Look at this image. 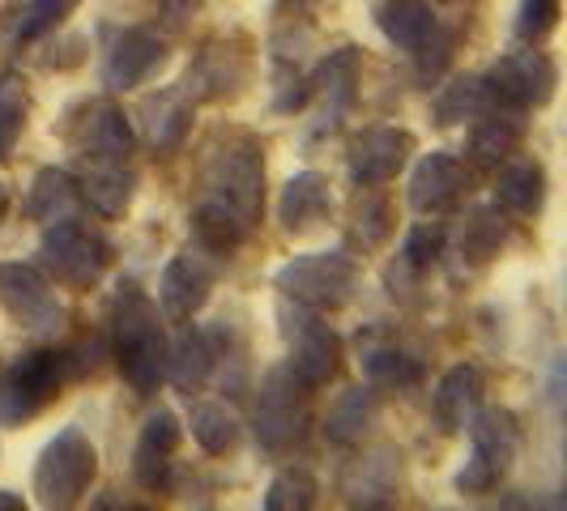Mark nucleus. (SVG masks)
Instances as JSON below:
<instances>
[{
  "mask_svg": "<svg viewBox=\"0 0 567 511\" xmlns=\"http://www.w3.org/2000/svg\"><path fill=\"white\" fill-rule=\"evenodd\" d=\"M265 209V154L248 133H230L200 170L193 205V239L209 255L227 260L260 222Z\"/></svg>",
  "mask_w": 567,
  "mask_h": 511,
  "instance_id": "obj_1",
  "label": "nucleus"
},
{
  "mask_svg": "<svg viewBox=\"0 0 567 511\" xmlns=\"http://www.w3.org/2000/svg\"><path fill=\"white\" fill-rule=\"evenodd\" d=\"M112 350L124 379L133 384L137 397H154L158 384L167 379L171 341L163 333L158 303L137 282H120L112 307Z\"/></svg>",
  "mask_w": 567,
  "mask_h": 511,
  "instance_id": "obj_2",
  "label": "nucleus"
},
{
  "mask_svg": "<svg viewBox=\"0 0 567 511\" xmlns=\"http://www.w3.org/2000/svg\"><path fill=\"white\" fill-rule=\"evenodd\" d=\"M39 264L69 290H90L103 282L112 264V243L78 218H56L39 234Z\"/></svg>",
  "mask_w": 567,
  "mask_h": 511,
  "instance_id": "obj_3",
  "label": "nucleus"
},
{
  "mask_svg": "<svg viewBox=\"0 0 567 511\" xmlns=\"http://www.w3.org/2000/svg\"><path fill=\"white\" fill-rule=\"evenodd\" d=\"M94 478H99L94 444L78 426H64L34 465V499H39V508H73V503H82Z\"/></svg>",
  "mask_w": 567,
  "mask_h": 511,
  "instance_id": "obj_4",
  "label": "nucleus"
},
{
  "mask_svg": "<svg viewBox=\"0 0 567 511\" xmlns=\"http://www.w3.org/2000/svg\"><path fill=\"white\" fill-rule=\"evenodd\" d=\"M274 282H278L286 299H295V303H303L312 312H338L354 299L359 264L346 252H308L286 260Z\"/></svg>",
  "mask_w": 567,
  "mask_h": 511,
  "instance_id": "obj_5",
  "label": "nucleus"
},
{
  "mask_svg": "<svg viewBox=\"0 0 567 511\" xmlns=\"http://www.w3.org/2000/svg\"><path fill=\"white\" fill-rule=\"evenodd\" d=\"M465 430L474 439V452L465 460V469L456 473V490L461 494H486L508 478L512 460H516V418L508 409L491 405V409H474Z\"/></svg>",
  "mask_w": 567,
  "mask_h": 511,
  "instance_id": "obj_6",
  "label": "nucleus"
},
{
  "mask_svg": "<svg viewBox=\"0 0 567 511\" xmlns=\"http://www.w3.org/2000/svg\"><path fill=\"white\" fill-rule=\"evenodd\" d=\"M69 145L82 163H124L133 154V124L112 98H94L69 115Z\"/></svg>",
  "mask_w": 567,
  "mask_h": 511,
  "instance_id": "obj_7",
  "label": "nucleus"
},
{
  "mask_svg": "<svg viewBox=\"0 0 567 511\" xmlns=\"http://www.w3.org/2000/svg\"><path fill=\"white\" fill-rule=\"evenodd\" d=\"M0 303L34 337H52L64 320L56 290L34 264H0Z\"/></svg>",
  "mask_w": 567,
  "mask_h": 511,
  "instance_id": "obj_8",
  "label": "nucleus"
},
{
  "mask_svg": "<svg viewBox=\"0 0 567 511\" xmlns=\"http://www.w3.org/2000/svg\"><path fill=\"white\" fill-rule=\"evenodd\" d=\"M491 90L499 103L508 107H546L555 98V85H559V69L546 52H534V48H520V52H508V56L495 60L491 69Z\"/></svg>",
  "mask_w": 567,
  "mask_h": 511,
  "instance_id": "obj_9",
  "label": "nucleus"
},
{
  "mask_svg": "<svg viewBox=\"0 0 567 511\" xmlns=\"http://www.w3.org/2000/svg\"><path fill=\"white\" fill-rule=\"evenodd\" d=\"M286 333H290V358L278 371H282L295 388H303V393L324 388L338 375V358H341V341L333 337V328L320 324L316 315H299V324L286 328Z\"/></svg>",
  "mask_w": 567,
  "mask_h": 511,
  "instance_id": "obj_10",
  "label": "nucleus"
},
{
  "mask_svg": "<svg viewBox=\"0 0 567 511\" xmlns=\"http://www.w3.org/2000/svg\"><path fill=\"white\" fill-rule=\"evenodd\" d=\"M214 278H218V255H209L205 248H188V252L171 255V264L163 269V282H158L163 312L179 324L193 320L205 307Z\"/></svg>",
  "mask_w": 567,
  "mask_h": 511,
  "instance_id": "obj_11",
  "label": "nucleus"
},
{
  "mask_svg": "<svg viewBox=\"0 0 567 511\" xmlns=\"http://www.w3.org/2000/svg\"><path fill=\"white\" fill-rule=\"evenodd\" d=\"M410 154H414L410 133H401V128H363L350 142L346 167H350L354 188H380V184L398 179V170L410 163Z\"/></svg>",
  "mask_w": 567,
  "mask_h": 511,
  "instance_id": "obj_12",
  "label": "nucleus"
},
{
  "mask_svg": "<svg viewBox=\"0 0 567 511\" xmlns=\"http://www.w3.org/2000/svg\"><path fill=\"white\" fill-rule=\"evenodd\" d=\"M465 192H470V167L444 149L423 154L410 175V205L419 213H449L465 200Z\"/></svg>",
  "mask_w": 567,
  "mask_h": 511,
  "instance_id": "obj_13",
  "label": "nucleus"
},
{
  "mask_svg": "<svg viewBox=\"0 0 567 511\" xmlns=\"http://www.w3.org/2000/svg\"><path fill=\"white\" fill-rule=\"evenodd\" d=\"M167 64V43L154 30H120L103 60V85L107 90H133V85L150 82L158 69Z\"/></svg>",
  "mask_w": 567,
  "mask_h": 511,
  "instance_id": "obj_14",
  "label": "nucleus"
},
{
  "mask_svg": "<svg viewBox=\"0 0 567 511\" xmlns=\"http://www.w3.org/2000/svg\"><path fill=\"white\" fill-rule=\"evenodd\" d=\"M299 397H308V393L295 388L282 371L269 375L265 393H260V400H256V435H260L265 448L278 452V448L299 444V435H303V409H299Z\"/></svg>",
  "mask_w": 567,
  "mask_h": 511,
  "instance_id": "obj_15",
  "label": "nucleus"
},
{
  "mask_svg": "<svg viewBox=\"0 0 567 511\" xmlns=\"http://www.w3.org/2000/svg\"><path fill=\"white\" fill-rule=\"evenodd\" d=\"M179 444V418L171 409L150 414L142 426V439H137V452H133V473L145 490H163L171 473V452Z\"/></svg>",
  "mask_w": 567,
  "mask_h": 511,
  "instance_id": "obj_16",
  "label": "nucleus"
},
{
  "mask_svg": "<svg viewBox=\"0 0 567 511\" xmlns=\"http://www.w3.org/2000/svg\"><path fill=\"white\" fill-rule=\"evenodd\" d=\"M520 142H525L520 107L499 103V107H491V112L478 115V124H474V133H470V158H474L478 167H499V163H508L512 154L520 149Z\"/></svg>",
  "mask_w": 567,
  "mask_h": 511,
  "instance_id": "obj_17",
  "label": "nucleus"
},
{
  "mask_svg": "<svg viewBox=\"0 0 567 511\" xmlns=\"http://www.w3.org/2000/svg\"><path fill=\"white\" fill-rule=\"evenodd\" d=\"M329 209H333V197H329V179L320 170H299L295 179H286L278 213H282V227L290 234L320 227L329 218Z\"/></svg>",
  "mask_w": 567,
  "mask_h": 511,
  "instance_id": "obj_18",
  "label": "nucleus"
},
{
  "mask_svg": "<svg viewBox=\"0 0 567 511\" xmlns=\"http://www.w3.org/2000/svg\"><path fill=\"white\" fill-rule=\"evenodd\" d=\"M193 98L184 90H158L142 103V128L154 149H179L193 124Z\"/></svg>",
  "mask_w": 567,
  "mask_h": 511,
  "instance_id": "obj_19",
  "label": "nucleus"
},
{
  "mask_svg": "<svg viewBox=\"0 0 567 511\" xmlns=\"http://www.w3.org/2000/svg\"><path fill=\"white\" fill-rule=\"evenodd\" d=\"M483 371L461 363L453 367L444 379H440V393H435V418H440V430H465L470 414L483 405Z\"/></svg>",
  "mask_w": 567,
  "mask_h": 511,
  "instance_id": "obj_20",
  "label": "nucleus"
},
{
  "mask_svg": "<svg viewBox=\"0 0 567 511\" xmlns=\"http://www.w3.org/2000/svg\"><path fill=\"white\" fill-rule=\"evenodd\" d=\"M546 205V167L538 158H520L504 167L499 184H495V209H508L516 218H534Z\"/></svg>",
  "mask_w": 567,
  "mask_h": 511,
  "instance_id": "obj_21",
  "label": "nucleus"
},
{
  "mask_svg": "<svg viewBox=\"0 0 567 511\" xmlns=\"http://www.w3.org/2000/svg\"><path fill=\"white\" fill-rule=\"evenodd\" d=\"M82 197L103 213V218H120L128 205H133V192H137V175L124 167V163H90V170L82 175Z\"/></svg>",
  "mask_w": 567,
  "mask_h": 511,
  "instance_id": "obj_22",
  "label": "nucleus"
},
{
  "mask_svg": "<svg viewBox=\"0 0 567 511\" xmlns=\"http://www.w3.org/2000/svg\"><path fill=\"white\" fill-rule=\"evenodd\" d=\"M375 22H380L384 39H389L393 48L414 52L426 34L435 30V13H431L426 0H384V4L375 9Z\"/></svg>",
  "mask_w": 567,
  "mask_h": 511,
  "instance_id": "obj_23",
  "label": "nucleus"
},
{
  "mask_svg": "<svg viewBox=\"0 0 567 511\" xmlns=\"http://www.w3.org/2000/svg\"><path fill=\"white\" fill-rule=\"evenodd\" d=\"M214 337L209 333H200V328H188L184 337L171 345V358H167V375L175 379V388L179 393H197L200 384L209 379V367H214Z\"/></svg>",
  "mask_w": 567,
  "mask_h": 511,
  "instance_id": "obj_24",
  "label": "nucleus"
},
{
  "mask_svg": "<svg viewBox=\"0 0 567 511\" xmlns=\"http://www.w3.org/2000/svg\"><path fill=\"white\" fill-rule=\"evenodd\" d=\"M312 85L324 94V107H329L333 115L350 112L354 98H359V52H354V48L329 52V56L320 60Z\"/></svg>",
  "mask_w": 567,
  "mask_h": 511,
  "instance_id": "obj_25",
  "label": "nucleus"
},
{
  "mask_svg": "<svg viewBox=\"0 0 567 511\" xmlns=\"http://www.w3.org/2000/svg\"><path fill=\"white\" fill-rule=\"evenodd\" d=\"M504 234H508V230H504V218H499L495 205L474 209V213L461 222V234H456V255H461V264L478 269V264H486L491 255H499Z\"/></svg>",
  "mask_w": 567,
  "mask_h": 511,
  "instance_id": "obj_26",
  "label": "nucleus"
},
{
  "mask_svg": "<svg viewBox=\"0 0 567 511\" xmlns=\"http://www.w3.org/2000/svg\"><path fill=\"white\" fill-rule=\"evenodd\" d=\"M73 200H78V179L69 175V170L60 167H48L34 175V184H30V197H27V213L34 222H56V218H69V209H73Z\"/></svg>",
  "mask_w": 567,
  "mask_h": 511,
  "instance_id": "obj_27",
  "label": "nucleus"
},
{
  "mask_svg": "<svg viewBox=\"0 0 567 511\" xmlns=\"http://www.w3.org/2000/svg\"><path fill=\"white\" fill-rule=\"evenodd\" d=\"M491 107H499V98H495V90H491L486 77H456L453 85L440 90L435 119L440 124H461V119H478Z\"/></svg>",
  "mask_w": 567,
  "mask_h": 511,
  "instance_id": "obj_28",
  "label": "nucleus"
},
{
  "mask_svg": "<svg viewBox=\"0 0 567 511\" xmlns=\"http://www.w3.org/2000/svg\"><path fill=\"white\" fill-rule=\"evenodd\" d=\"M30 115V90L22 73H0V163L13 154Z\"/></svg>",
  "mask_w": 567,
  "mask_h": 511,
  "instance_id": "obj_29",
  "label": "nucleus"
},
{
  "mask_svg": "<svg viewBox=\"0 0 567 511\" xmlns=\"http://www.w3.org/2000/svg\"><path fill=\"white\" fill-rule=\"evenodd\" d=\"M193 439H197L200 448L209 456H223L235 448V439H239V418L230 414L227 405H218V400H205L193 409Z\"/></svg>",
  "mask_w": 567,
  "mask_h": 511,
  "instance_id": "obj_30",
  "label": "nucleus"
},
{
  "mask_svg": "<svg viewBox=\"0 0 567 511\" xmlns=\"http://www.w3.org/2000/svg\"><path fill=\"white\" fill-rule=\"evenodd\" d=\"M371 418H375V397H371V388H350V393L329 409L324 435H329L333 444H354V439L368 430Z\"/></svg>",
  "mask_w": 567,
  "mask_h": 511,
  "instance_id": "obj_31",
  "label": "nucleus"
},
{
  "mask_svg": "<svg viewBox=\"0 0 567 511\" xmlns=\"http://www.w3.org/2000/svg\"><path fill=\"white\" fill-rule=\"evenodd\" d=\"M363 371H368V379L375 388H414L423 379V363L401 354V350H368Z\"/></svg>",
  "mask_w": 567,
  "mask_h": 511,
  "instance_id": "obj_32",
  "label": "nucleus"
},
{
  "mask_svg": "<svg viewBox=\"0 0 567 511\" xmlns=\"http://www.w3.org/2000/svg\"><path fill=\"white\" fill-rule=\"evenodd\" d=\"M316 494H320V486L308 469H299V465H290L282 469L269 490H265V508L269 511H308L316 503Z\"/></svg>",
  "mask_w": 567,
  "mask_h": 511,
  "instance_id": "obj_33",
  "label": "nucleus"
},
{
  "mask_svg": "<svg viewBox=\"0 0 567 511\" xmlns=\"http://www.w3.org/2000/svg\"><path fill=\"white\" fill-rule=\"evenodd\" d=\"M78 9V0H27V9L18 13V39H39L52 27H60L69 13Z\"/></svg>",
  "mask_w": 567,
  "mask_h": 511,
  "instance_id": "obj_34",
  "label": "nucleus"
},
{
  "mask_svg": "<svg viewBox=\"0 0 567 511\" xmlns=\"http://www.w3.org/2000/svg\"><path fill=\"white\" fill-rule=\"evenodd\" d=\"M559 22V0H520L516 9V39L525 43H538L546 39Z\"/></svg>",
  "mask_w": 567,
  "mask_h": 511,
  "instance_id": "obj_35",
  "label": "nucleus"
},
{
  "mask_svg": "<svg viewBox=\"0 0 567 511\" xmlns=\"http://www.w3.org/2000/svg\"><path fill=\"white\" fill-rule=\"evenodd\" d=\"M401 255H405V264L410 269H419V273H426L440 255H444V230L440 227H414L410 234H405V248H401Z\"/></svg>",
  "mask_w": 567,
  "mask_h": 511,
  "instance_id": "obj_36",
  "label": "nucleus"
},
{
  "mask_svg": "<svg viewBox=\"0 0 567 511\" xmlns=\"http://www.w3.org/2000/svg\"><path fill=\"white\" fill-rule=\"evenodd\" d=\"M43 405L30 397L27 388L9 375V371H0V426H18L27 423V418H34Z\"/></svg>",
  "mask_w": 567,
  "mask_h": 511,
  "instance_id": "obj_37",
  "label": "nucleus"
},
{
  "mask_svg": "<svg viewBox=\"0 0 567 511\" xmlns=\"http://www.w3.org/2000/svg\"><path fill=\"white\" fill-rule=\"evenodd\" d=\"M359 234H363V243H368V248H375V243L389 234V200L375 197L371 200V209L359 213Z\"/></svg>",
  "mask_w": 567,
  "mask_h": 511,
  "instance_id": "obj_38",
  "label": "nucleus"
},
{
  "mask_svg": "<svg viewBox=\"0 0 567 511\" xmlns=\"http://www.w3.org/2000/svg\"><path fill=\"white\" fill-rule=\"evenodd\" d=\"M200 0H158V13L167 18L171 27H179L184 18H193V9H197Z\"/></svg>",
  "mask_w": 567,
  "mask_h": 511,
  "instance_id": "obj_39",
  "label": "nucleus"
},
{
  "mask_svg": "<svg viewBox=\"0 0 567 511\" xmlns=\"http://www.w3.org/2000/svg\"><path fill=\"white\" fill-rule=\"evenodd\" d=\"M18 508H22V499L13 490H0V511H18Z\"/></svg>",
  "mask_w": 567,
  "mask_h": 511,
  "instance_id": "obj_40",
  "label": "nucleus"
},
{
  "mask_svg": "<svg viewBox=\"0 0 567 511\" xmlns=\"http://www.w3.org/2000/svg\"><path fill=\"white\" fill-rule=\"evenodd\" d=\"M4 205H9V200H4V192H0V218H4Z\"/></svg>",
  "mask_w": 567,
  "mask_h": 511,
  "instance_id": "obj_41",
  "label": "nucleus"
},
{
  "mask_svg": "<svg viewBox=\"0 0 567 511\" xmlns=\"http://www.w3.org/2000/svg\"><path fill=\"white\" fill-rule=\"evenodd\" d=\"M440 4H453V0H440Z\"/></svg>",
  "mask_w": 567,
  "mask_h": 511,
  "instance_id": "obj_42",
  "label": "nucleus"
},
{
  "mask_svg": "<svg viewBox=\"0 0 567 511\" xmlns=\"http://www.w3.org/2000/svg\"><path fill=\"white\" fill-rule=\"evenodd\" d=\"M308 4H312V0H308Z\"/></svg>",
  "mask_w": 567,
  "mask_h": 511,
  "instance_id": "obj_43",
  "label": "nucleus"
}]
</instances>
